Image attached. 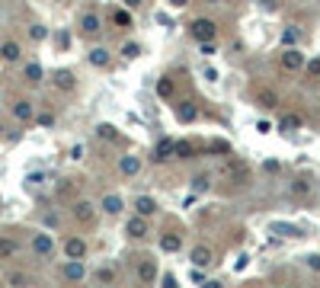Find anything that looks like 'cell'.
Instances as JSON below:
<instances>
[{"label": "cell", "mask_w": 320, "mask_h": 288, "mask_svg": "<svg viewBox=\"0 0 320 288\" xmlns=\"http://www.w3.org/2000/svg\"><path fill=\"white\" fill-rule=\"evenodd\" d=\"M32 250L39 256H52V250H55V240L48 237V234H35L32 237Z\"/></svg>", "instance_id": "obj_3"}, {"label": "cell", "mask_w": 320, "mask_h": 288, "mask_svg": "<svg viewBox=\"0 0 320 288\" xmlns=\"http://www.w3.org/2000/svg\"><path fill=\"white\" fill-rule=\"evenodd\" d=\"M115 22L118 26H128V13H115Z\"/></svg>", "instance_id": "obj_38"}, {"label": "cell", "mask_w": 320, "mask_h": 288, "mask_svg": "<svg viewBox=\"0 0 320 288\" xmlns=\"http://www.w3.org/2000/svg\"><path fill=\"white\" fill-rule=\"evenodd\" d=\"M96 135L106 138V141H115V138H118V131H115L112 125H100V128H96Z\"/></svg>", "instance_id": "obj_26"}, {"label": "cell", "mask_w": 320, "mask_h": 288, "mask_svg": "<svg viewBox=\"0 0 320 288\" xmlns=\"http://www.w3.org/2000/svg\"><path fill=\"white\" fill-rule=\"evenodd\" d=\"M100 26H103V22H100V16H96V13H84V19H80V29H84L87 35H96V32H100Z\"/></svg>", "instance_id": "obj_9"}, {"label": "cell", "mask_w": 320, "mask_h": 288, "mask_svg": "<svg viewBox=\"0 0 320 288\" xmlns=\"http://www.w3.org/2000/svg\"><path fill=\"white\" fill-rule=\"evenodd\" d=\"M307 266H311L314 272H320V256H307Z\"/></svg>", "instance_id": "obj_36"}, {"label": "cell", "mask_w": 320, "mask_h": 288, "mask_svg": "<svg viewBox=\"0 0 320 288\" xmlns=\"http://www.w3.org/2000/svg\"><path fill=\"white\" fill-rule=\"evenodd\" d=\"M0 131H4V128H0Z\"/></svg>", "instance_id": "obj_43"}, {"label": "cell", "mask_w": 320, "mask_h": 288, "mask_svg": "<svg viewBox=\"0 0 320 288\" xmlns=\"http://www.w3.org/2000/svg\"><path fill=\"white\" fill-rule=\"evenodd\" d=\"M180 247H183V240L176 237V234H163L160 237V250H167V253H176Z\"/></svg>", "instance_id": "obj_14"}, {"label": "cell", "mask_w": 320, "mask_h": 288, "mask_svg": "<svg viewBox=\"0 0 320 288\" xmlns=\"http://www.w3.org/2000/svg\"><path fill=\"white\" fill-rule=\"evenodd\" d=\"M259 103H266V106H276V93H272V90H259Z\"/></svg>", "instance_id": "obj_30"}, {"label": "cell", "mask_w": 320, "mask_h": 288, "mask_svg": "<svg viewBox=\"0 0 320 288\" xmlns=\"http://www.w3.org/2000/svg\"><path fill=\"white\" fill-rule=\"evenodd\" d=\"M135 208H138V214H144V218H147V214L157 211V202H154L151 196H138L135 199Z\"/></svg>", "instance_id": "obj_10"}, {"label": "cell", "mask_w": 320, "mask_h": 288, "mask_svg": "<svg viewBox=\"0 0 320 288\" xmlns=\"http://www.w3.org/2000/svg\"><path fill=\"white\" fill-rule=\"evenodd\" d=\"M157 96H163V100H167V96H173V80H170V77H163V80L157 83Z\"/></svg>", "instance_id": "obj_25"}, {"label": "cell", "mask_w": 320, "mask_h": 288, "mask_svg": "<svg viewBox=\"0 0 320 288\" xmlns=\"http://www.w3.org/2000/svg\"><path fill=\"white\" fill-rule=\"evenodd\" d=\"M93 214H96V211H93L90 202H77V205H74V218H77V221L90 224V221H93Z\"/></svg>", "instance_id": "obj_11"}, {"label": "cell", "mask_w": 320, "mask_h": 288, "mask_svg": "<svg viewBox=\"0 0 320 288\" xmlns=\"http://www.w3.org/2000/svg\"><path fill=\"white\" fill-rule=\"evenodd\" d=\"M96 279H100L103 285H106V282H112V279H115V269H109V266H106V269H100V272H96Z\"/></svg>", "instance_id": "obj_29"}, {"label": "cell", "mask_w": 320, "mask_h": 288, "mask_svg": "<svg viewBox=\"0 0 320 288\" xmlns=\"http://www.w3.org/2000/svg\"><path fill=\"white\" fill-rule=\"evenodd\" d=\"M45 35H48V32H45V26H32V29H29V39H32V42H42Z\"/></svg>", "instance_id": "obj_28"}, {"label": "cell", "mask_w": 320, "mask_h": 288, "mask_svg": "<svg viewBox=\"0 0 320 288\" xmlns=\"http://www.w3.org/2000/svg\"><path fill=\"white\" fill-rule=\"evenodd\" d=\"M282 67H285V70H298V67H301L298 48H285V55H282Z\"/></svg>", "instance_id": "obj_8"}, {"label": "cell", "mask_w": 320, "mask_h": 288, "mask_svg": "<svg viewBox=\"0 0 320 288\" xmlns=\"http://www.w3.org/2000/svg\"><path fill=\"white\" fill-rule=\"evenodd\" d=\"M298 125H301V118H298V115H288L285 122H282V128H285V131H288V128H298Z\"/></svg>", "instance_id": "obj_31"}, {"label": "cell", "mask_w": 320, "mask_h": 288, "mask_svg": "<svg viewBox=\"0 0 320 288\" xmlns=\"http://www.w3.org/2000/svg\"><path fill=\"white\" fill-rule=\"evenodd\" d=\"M282 45H285V48H294V45H298V32H294V26H288L285 32H282Z\"/></svg>", "instance_id": "obj_23"}, {"label": "cell", "mask_w": 320, "mask_h": 288, "mask_svg": "<svg viewBox=\"0 0 320 288\" xmlns=\"http://www.w3.org/2000/svg\"><path fill=\"white\" fill-rule=\"evenodd\" d=\"M64 253H67V259H84L87 256V244L80 237H70L64 244Z\"/></svg>", "instance_id": "obj_4"}, {"label": "cell", "mask_w": 320, "mask_h": 288, "mask_svg": "<svg viewBox=\"0 0 320 288\" xmlns=\"http://www.w3.org/2000/svg\"><path fill=\"white\" fill-rule=\"evenodd\" d=\"M118 170H122V176H138V170H141V160L128 154V157H122V160H118Z\"/></svg>", "instance_id": "obj_6"}, {"label": "cell", "mask_w": 320, "mask_h": 288, "mask_svg": "<svg viewBox=\"0 0 320 288\" xmlns=\"http://www.w3.org/2000/svg\"><path fill=\"white\" fill-rule=\"evenodd\" d=\"M26 80H29V83H42V64L29 61V64H26Z\"/></svg>", "instance_id": "obj_22"}, {"label": "cell", "mask_w": 320, "mask_h": 288, "mask_svg": "<svg viewBox=\"0 0 320 288\" xmlns=\"http://www.w3.org/2000/svg\"><path fill=\"white\" fill-rule=\"evenodd\" d=\"M61 275H64L67 282H80V279L87 275V269H84V262H80V259H70V262H64Z\"/></svg>", "instance_id": "obj_2"}, {"label": "cell", "mask_w": 320, "mask_h": 288, "mask_svg": "<svg viewBox=\"0 0 320 288\" xmlns=\"http://www.w3.org/2000/svg\"><path fill=\"white\" fill-rule=\"evenodd\" d=\"M122 52H125V58H138V55H141V48H138V45H125Z\"/></svg>", "instance_id": "obj_33"}, {"label": "cell", "mask_w": 320, "mask_h": 288, "mask_svg": "<svg viewBox=\"0 0 320 288\" xmlns=\"http://www.w3.org/2000/svg\"><path fill=\"white\" fill-rule=\"evenodd\" d=\"M189 32H192V39H199V42H215V22L211 19H195L192 26H189Z\"/></svg>", "instance_id": "obj_1"}, {"label": "cell", "mask_w": 320, "mask_h": 288, "mask_svg": "<svg viewBox=\"0 0 320 288\" xmlns=\"http://www.w3.org/2000/svg\"><path fill=\"white\" fill-rule=\"evenodd\" d=\"M259 4H263L266 10H276V7H279V4H276V0H259Z\"/></svg>", "instance_id": "obj_40"}, {"label": "cell", "mask_w": 320, "mask_h": 288, "mask_svg": "<svg viewBox=\"0 0 320 288\" xmlns=\"http://www.w3.org/2000/svg\"><path fill=\"white\" fill-rule=\"evenodd\" d=\"M39 125H42V128H48V125H55V115H48V112H42V115H39Z\"/></svg>", "instance_id": "obj_34"}, {"label": "cell", "mask_w": 320, "mask_h": 288, "mask_svg": "<svg viewBox=\"0 0 320 288\" xmlns=\"http://www.w3.org/2000/svg\"><path fill=\"white\" fill-rule=\"evenodd\" d=\"M7 282H10V285H22V282H26V275H19V272H16V275H10Z\"/></svg>", "instance_id": "obj_37"}, {"label": "cell", "mask_w": 320, "mask_h": 288, "mask_svg": "<svg viewBox=\"0 0 320 288\" xmlns=\"http://www.w3.org/2000/svg\"><path fill=\"white\" fill-rule=\"evenodd\" d=\"M128 234H132V237H144V234H147V221H144V214H138V218L128 221Z\"/></svg>", "instance_id": "obj_12"}, {"label": "cell", "mask_w": 320, "mask_h": 288, "mask_svg": "<svg viewBox=\"0 0 320 288\" xmlns=\"http://www.w3.org/2000/svg\"><path fill=\"white\" fill-rule=\"evenodd\" d=\"M205 4H218V0H205Z\"/></svg>", "instance_id": "obj_42"}, {"label": "cell", "mask_w": 320, "mask_h": 288, "mask_svg": "<svg viewBox=\"0 0 320 288\" xmlns=\"http://www.w3.org/2000/svg\"><path fill=\"white\" fill-rule=\"evenodd\" d=\"M167 4H170V7H176V10H180V7H186V4H189V0H167Z\"/></svg>", "instance_id": "obj_39"}, {"label": "cell", "mask_w": 320, "mask_h": 288, "mask_svg": "<svg viewBox=\"0 0 320 288\" xmlns=\"http://www.w3.org/2000/svg\"><path fill=\"white\" fill-rule=\"evenodd\" d=\"M192 262H195V266H208V262H211V250L208 247H195L192 250Z\"/></svg>", "instance_id": "obj_19"}, {"label": "cell", "mask_w": 320, "mask_h": 288, "mask_svg": "<svg viewBox=\"0 0 320 288\" xmlns=\"http://www.w3.org/2000/svg\"><path fill=\"white\" fill-rule=\"evenodd\" d=\"M103 211L106 214H118V211H122V199H118V196H106L103 199Z\"/></svg>", "instance_id": "obj_18"}, {"label": "cell", "mask_w": 320, "mask_h": 288, "mask_svg": "<svg viewBox=\"0 0 320 288\" xmlns=\"http://www.w3.org/2000/svg\"><path fill=\"white\" fill-rule=\"evenodd\" d=\"M55 87L74 90V74H70V70H58V74H55Z\"/></svg>", "instance_id": "obj_17"}, {"label": "cell", "mask_w": 320, "mask_h": 288, "mask_svg": "<svg viewBox=\"0 0 320 288\" xmlns=\"http://www.w3.org/2000/svg\"><path fill=\"white\" fill-rule=\"evenodd\" d=\"M16 240H7V237H0V259H7V256H16Z\"/></svg>", "instance_id": "obj_20"}, {"label": "cell", "mask_w": 320, "mask_h": 288, "mask_svg": "<svg viewBox=\"0 0 320 288\" xmlns=\"http://www.w3.org/2000/svg\"><path fill=\"white\" fill-rule=\"evenodd\" d=\"M192 186H195V189H205V186H208V176H195Z\"/></svg>", "instance_id": "obj_35"}, {"label": "cell", "mask_w": 320, "mask_h": 288, "mask_svg": "<svg viewBox=\"0 0 320 288\" xmlns=\"http://www.w3.org/2000/svg\"><path fill=\"white\" fill-rule=\"evenodd\" d=\"M13 115L19 118V122H29V118H32V103H26V100H19V103L13 106Z\"/></svg>", "instance_id": "obj_15"}, {"label": "cell", "mask_w": 320, "mask_h": 288, "mask_svg": "<svg viewBox=\"0 0 320 288\" xmlns=\"http://www.w3.org/2000/svg\"><path fill=\"white\" fill-rule=\"evenodd\" d=\"M176 115H180V122H195V118H199V112H195V109H192L189 103H186V106H183V109L176 112Z\"/></svg>", "instance_id": "obj_24"}, {"label": "cell", "mask_w": 320, "mask_h": 288, "mask_svg": "<svg viewBox=\"0 0 320 288\" xmlns=\"http://www.w3.org/2000/svg\"><path fill=\"white\" fill-rule=\"evenodd\" d=\"M138 279H141V285H154V279H157V266H154V259H141Z\"/></svg>", "instance_id": "obj_5"}, {"label": "cell", "mask_w": 320, "mask_h": 288, "mask_svg": "<svg viewBox=\"0 0 320 288\" xmlns=\"http://www.w3.org/2000/svg\"><path fill=\"white\" fill-rule=\"evenodd\" d=\"M192 154H195V148H192V144H189V141H180V144H176V151H173V157H180V160H189Z\"/></svg>", "instance_id": "obj_21"}, {"label": "cell", "mask_w": 320, "mask_h": 288, "mask_svg": "<svg viewBox=\"0 0 320 288\" xmlns=\"http://www.w3.org/2000/svg\"><path fill=\"white\" fill-rule=\"evenodd\" d=\"M122 4H125V7H138V4H141V0H122Z\"/></svg>", "instance_id": "obj_41"}, {"label": "cell", "mask_w": 320, "mask_h": 288, "mask_svg": "<svg viewBox=\"0 0 320 288\" xmlns=\"http://www.w3.org/2000/svg\"><path fill=\"white\" fill-rule=\"evenodd\" d=\"M173 151H176V144H173L170 138H163V141L157 144V151H154V160H157V163H160V160H170Z\"/></svg>", "instance_id": "obj_7"}, {"label": "cell", "mask_w": 320, "mask_h": 288, "mask_svg": "<svg viewBox=\"0 0 320 288\" xmlns=\"http://www.w3.org/2000/svg\"><path fill=\"white\" fill-rule=\"evenodd\" d=\"M90 64L93 67H109V52H106V48H93L90 52Z\"/></svg>", "instance_id": "obj_13"}, {"label": "cell", "mask_w": 320, "mask_h": 288, "mask_svg": "<svg viewBox=\"0 0 320 288\" xmlns=\"http://www.w3.org/2000/svg\"><path fill=\"white\" fill-rule=\"evenodd\" d=\"M291 192H294V196H307V192H311V186H307V179H294V183H291Z\"/></svg>", "instance_id": "obj_27"}, {"label": "cell", "mask_w": 320, "mask_h": 288, "mask_svg": "<svg viewBox=\"0 0 320 288\" xmlns=\"http://www.w3.org/2000/svg\"><path fill=\"white\" fill-rule=\"evenodd\" d=\"M0 58H4V61H16L19 58V45L16 42H4L0 45Z\"/></svg>", "instance_id": "obj_16"}, {"label": "cell", "mask_w": 320, "mask_h": 288, "mask_svg": "<svg viewBox=\"0 0 320 288\" xmlns=\"http://www.w3.org/2000/svg\"><path fill=\"white\" fill-rule=\"evenodd\" d=\"M307 74H311V77H320V58H314V61L307 64Z\"/></svg>", "instance_id": "obj_32"}]
</instances>
